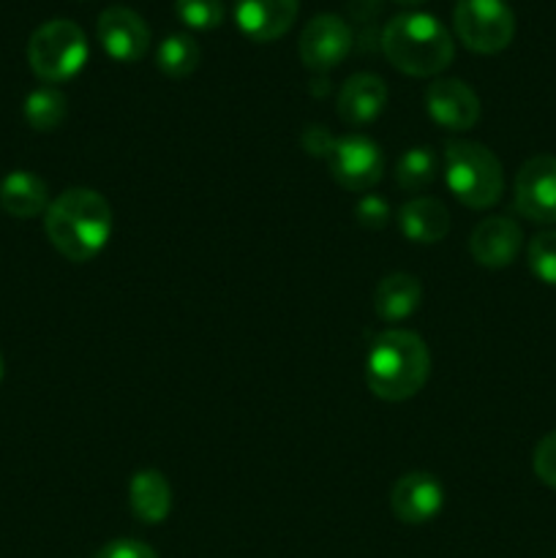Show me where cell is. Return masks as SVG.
Returning a JSON list of instances; mask_svg holds the SVG:
<instances>
[{
    "instance_id": "cell-1",
    "label": "cell",
    "mask_w": 556,
    "mask_h": 558,
    "mask_svg": "<svg viewBox=\"0 0 556 558\" xmlns=\"http://www.w3.org/2000/svg\"><path fill=\"white\" fill-rule=\"evenodd\" d=\"M47 238L65 259L90 262L112 234V207L98 191L69 189L49 202L44 213Z\"/></svg>"
},
{
    "instance_id": "cell-2",
    "label": "cell",
    "mask_w": 556,
    "mask_h": 558,
    "mask_svg": "<svg viewBox=\"0 0 556 558\" xmlns=\"http://www.w3.org/2000/svg\"><path fill=\"white\" fill-rule=\"evenodd\" d=\"M431 374V354L412 330H385L368 349L365 381L382 401H409L423 390Z\"/></svg>"
},
{
    "instance_id": "cell-3",
    "label": "cell",
    "mask_w": 556,
    "mask_h": 558,
    "mask_svg": "<svg viewBox=\"0 0 556 558\" xmlns=\"http://www.w3.org/2000/svg\"><path fill=\"white\" fill-rule=\"evenodd\" d=\"M382 52L392 69L409 76H436L452 63V36L436 16L407 11L392 16L382 31Z\"/></svg>"
},
{
    "instance_id": "cell-4",
    "label": "cell",
    "mask_w": 556,
    "mask_h": 558,
    "mask_svg": "<svg viewBox=\"0 0 556 558\" xmlns=\"http://www.w3.org/2000/svg\"><path fill=\"white\" fill-rule=\"evenodd\" d=\"M445 180L456 199L474 210L496 205L505 191V172H501L499 158L480 142H447Z\"/></svg>"
},
{
    "instance_id": "cell-5",
    "label": "cell",
    "mask_w": 556,
    "mask_h": 558,
    "mask_svg": "<svg viewBox=\"0 0 556 558\" xmlns=\"http://www.w3.org/2000/svg\"><path fill=\"white\" fill-rule=\"evenodd\" d=\"M87 60V38L71 20H49L36 27L27 41V63L44 82H65L82 71Z\"/></svg>"
},
{
    "instance_id": "cell-6",
    "label": "cell",
    "mask_w": 556,
    "mask_h": 558,
    "mask_svg": "<svg viewBox=\"0 0 556 558\" xmlns=\"http://www.w3.org/2000/svg\"><path fill=\"white\" fill-rule=\"evenodd\" d=\"M452 27L467 49L496 54L510 47L516 36V16L505 0H458Z\"/></svg>"
},
{
    "instance_id": "cell-7",
    "label": "cell",
    "mask_w": 556,
    "mask_h": 558,
    "mask_svg": "<svg viewBox=\"0 0 556 558\" xmlns=\"http://www.w3.org/2000/svg\"><path fill=\"white\" fill-rule=\"evenodd\" d=\"M325 158L336 183L347 191H371L385 172L382 150L374 140L363 134H347L333 140V147Z\"/></svg>"
},
{
    "instance_id": "cell-8",
    "label": "cell",
    "mask_w": 556,
    "mask_h": 558,
    "mask_svg": "<svg viewBox=\"0 0 556 558\" xmlns=\"http://www.w3.org/2000/svg\"><path fill=\"white\" fill-rule=\"evenodd\" d=\"M352 27L336 14H316L303 27L298 41L300 60L311 71H330L352 52Z\"/></svg>"
},
{
    "instance_id": "cell-9",
    "label": "cell",
    "mask_w": 556,
    "mask_h": 558,
    "mask_svg": "<svg viewBox=\"0 0 556 558\" xmlns=\"http://www.w3.org/2000/svg\"><path fill=\"white\" fill-rule=\"evenodd\" d=\"M516 210L534 223H556V156H534L516 174Z\"/></svg>"
},
{
    "instance_id": "cell-10",
    "label": "cell",
    "mask_w": 556,
    "mask_h": 558,
    "mask_svg": "<svg viewBox=\"0 0 556 558\" xmlns=\"http://www.w3.org/2000/svg\"><path fill=\"white\" fill-rule=\"evenodd\" d=\"M98 41H101L104 52L120 63H136L145 58L147 47H150V27L142 20L136 11L125 9V5H109L98 14L96 22Z\"/></svg>"
},
{
    "instance_id": "cell-11",
    "label": "cell",
    "mask_w": 556,
    "mask_h": 558,
    "mask_svg": "<svg viewBox=\"0 0 556 558\" xmlns=\"http://www.w3.org/2000/svg\"><path fill=\"white\" fill-rule=\"evenodd\" d=\"M445 505V490L442 483L428 472H409L398 477L390 490L392 515L409 526H420L439 515Z\"/></svg>"
},
{
    "instance_id": "cell-12",
    "label": "cell",
    "mask_w": 556,
    "mask_h": 558,
    "mask_svg": "<svg viewBox=\"0 0 556 558\" xmlns=\"http://www.w3.org/2000/svg\"><path fill=\"white\" fill-rule=\"evenodd\" d=\"M431 120L447 131H469L480 120V98L467 82L436 80L425 90Z\"/></svg>"
},
{
    "instance_id": "cell-13",
    "label": "cell",
    "mask_w": 556,
    "mask_h": 558,
    "mask_svg": "<svg viewBox=\"0 0 556 558\" xmlns=\"http://www.w3.org/2000/svg\"><path fill=\"white\" fill-rule=\"evenodd\" d=\"M521 243V227L512 218L488 216L474 227L472 238H469V251H472L478 265L499 270V267H507L516 262Z\"/></svg>"
},
{
    "instance_id": "cell-14",
    "label": "cell",
    "mask_w": 556,
    "mask_h": 558,
    "mask_svg": "<svg viewBox=\"0 0 556 558\" xmlns=\"http://www.w3.org/2000/svg\"><path fill=\"white\" fill-rule=\"evenodd\" d=\"M300 0H234L238 27L254 41H276L294 25Z\"/></svg>"
},
{
    "instance_id": "cell-15",
    "label": "cell",
    "mask_w": 556,
    "mask_h": 558,
    "mask_svg": "<svg viewBox=\"0 0 556 558\" xmlns=\"http://www.w3.org/2000/svg\"><path fill=\"white\" fill-rule=\"evenodd\" d=\"M387 104V85L376 74H352L338 90V114L349 125H363L379 118Z\"/></svg>"
},
{
    "instance_id": "cell-16",
    "label": "cell",
    "mask_w": 556,
    "mask_h": 558,
    "mask_svg": "<svg viewBox=\"0 0 556 558\" xmlns=\"http://www.w3.org/2000/svg\"><path fill=\"white\" fill-rule=\"evenodd\" d=\"M398 227H401L403 238L412 240V243H439L450 232V213L434 196H418L401 207Z\"/></svg>"
},
{
    "instance_id": "cell-17",
    "label": "cell",
    "mask_w": 556,
    "mask_h": 558,
    "mask_svg": "<svg viewBox=\"0 0 556 558\" xmlns=\"http://www.w3.org/2000/svg\"><path fill=\"white\" fill-rule=\"evenodd\" d=\"M0 207L14 218L44 216L49 207L47 183L27 169H14L0 180Z\"/></svg>"
},
{
    "instance_id": "cell-18",
    "label": "cell",
    "mask_w": 556,
    "mask_h": 558,
    "mask_svg": "<svg viewBox=\"0 0 556 558\" xmlns=\"http://www.w3.org/2000/svg\"><path fill=\"white\" fill-rule=\"evenodd\" d=\"M129 505L136 521L161 523L172 510V488L158 469H142L129 483Z\"/></svg>"
},
{
    "instance_id": "cell-19",
    "label": "cell",
    "mask_w": 556,
    "mask_h": 558,
    "mask_svg": "<svg viewBox=\"0 0 556 558\" xmlns=\"http://www.w3.org/2000/svg\"><path fill=\"white\" fill-rule=\"evenodd\" d=\"M423 303V287L409 272H392L379 281L374 292V311L382 322H403Z\"/></svg>"
},
{
    "instance_id": "cell-20",
    "label": "cell",
    "mask_w": 556,
    "mask_h": 558,
    "mask_svg": "<svg viewBox=\"0 0 556 558\" xmlns=\"http://www.w3.org/2000/svg\"><path fill=\"white\" fill-rule=\"evenodd\" d=\"M200 44L191 36H185V33L167 36L156 52L158 69H161V74L172 76V80H183V76L194 74L196 65H200Z\"/></svg>"
},
{
    "instance_id": "cell-21",
    "label": "cell",
    "mask_w": 556,
    "mask_h": 558,
    "mask_svg": "<svg viewBox=\"0 0 556 558\" xmlns=\"http://www.w3.org/2000/svg\"><path fill=\"white\" fill-rule=\"evenodd\" d=\"M69 104L55 87H38L25 98V120L36 131H55L65 120Z\"/></svg>"
},
{
    "instance_id": "cell-22",
    "label": "cell",
    "mask_w": 556,
    "mask_h": 558,
    "mask_svg": "<svg viewBox=\"0 0 556 558\" xmlns=\"http://www.w3.org/2000/svg\"><path fill=\"white\" fill-rule=\"evenodd\" d=\"M436 178V156L428 147H412L396 163V183L403 191H423Z\"/></svg>"
},
{
    "instance_id": "cell-23",
    "label": "cell",
    "mask_w": 556,
    "mask_h": 558,
    "mask_svg": "<svg viewBox=\"0 0 556 558\" xmlns=\"http://www.w3.org/2000/svg\"><path fill=\"white\" fill-rule=\"evenodd\" d=\"M180 22L191 31H216L223 22V0H178L174 3Z\"/></svg>"
},
{
    "instance_id": "cell-24",
    "label": "cell",
    "mask_w": 556,
    "mask_h": 558,
    "mask_svg": "<svg viewBox=\"0 0 556 558\" xmlns=\"http://www.w3.org/2000/svg\"><path fill=\"white\" fill-rule=\"evenodd\" d=\"M529 270L548 287H556V232L534 234L529 243Z\"/></svg>"
},
{
    "instance_id": "cell-25",
    "label": "cell",
    "mask_w": 556,
    "mask_h": 558,
    "mask_svg": "<svg viewBox=\"0 0 556 558\" xmlns=\"http://www.w3.org/2000/svg\"><path fill=\"white\" fill-rule=\"evenodd\" d=\"M534 474H537L540 483H545L548 488L556 490V430L554 434L543 436L540 445L534 447V458H532Z\"/></svg>"
},
{
    "instance_id": "cell-26",
    "label": "cell",
    "mask_w": 556,
    "mask_h": 558,
    "mask_svg": "<svg viewBox=\"0 0 556 558\" xmlns=\"http://www.w3.org/2000/svg\"><path fill=\"white\" fill-rule=\"evenodd\" d=\"M354 216H358V223L365 229H382L387 221H390V205H387L382 196L365 194L363 199L354 207Z\"/></svg>"
},
{
    "instance_id": "cell-27",
    "label": "cell",
    "mask_w": 556,
    "mask_h": 558,
    "mask_svg": "<svg viewBox=\"0 0 556 558\" xmlns=\"http://www.w3.org/2000/svg\"><path fill=\"white\" fill-rule=\"evenodd\" d=\"M96 558H158L150 545L140 543V539H112L98 550Z\"/></svg>"
},
{
    "instance_id": "cell-28",
    "label": "cell",
    "mask_w": 556,
    "mask_h": 558,
    "mask_svg": "<svg viewBox=\"0 0 556 558\" xmlns=\"http://www.w3.org/2000/svg\"><path fill=\"white\" fill-rule=\"evenodd\" d=\"M333 140H336V136H330L325 129L314 125V129L305 131L303 145H305V150H309V153H314V156L325 158L327 150H330V147H333Z\"/></svg>"
},
{
    "instance_id": "cell-29",
    "label": "cell",
    "mask_w": 556,
    "mask_h": 558,
    "mask_svg": "<svg viewBox=\"0 0 556 558\" xmlns=\"http://www.w3.org/2000/svg\"><path fill=\"white\" fill-rule=\"evenodd\" d=\"M396 3H401V5H420V3H425V0H396Z\"/></svg>"
},
{
    "instance_id": "cell-30",
    "label": "cell",
    "mask_w": 556,
    "mask_h": 558,
    "mask_svg": "<svg viewBox=\"0 0 556 558\" xmlns=\"http://www.w3.org/2000/svg\"><path fill=\"white\" fill-rule=\"evenodd\" d=\"M3 374H5V365H3V357H0V381H3Z\"/></svg>"
}]
</instances>
